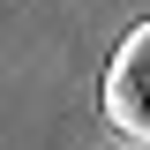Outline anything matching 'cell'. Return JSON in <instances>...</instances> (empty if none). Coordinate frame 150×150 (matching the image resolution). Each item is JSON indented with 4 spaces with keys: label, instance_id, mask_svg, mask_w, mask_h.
<instances>
[{
    "label": "cell",
    "instance_id": "cell-1",
    "mask_svg": "<svg viewBox=\"0 0 150 150\" xmlns=\"http://www.w3.org/2000/svg\"><path fill=\"white\" fill-rule=\"evenodd\" d=\"M105 112L120 135H143L150 143V23H135L120 38V53L105 68Z\"/></svg>",
    "mask_w": 150,
    "mask_h": 150
},
{
    "label": "cell",
    "instance_id": "cell-2",
    "mask_svg": "<svg viewBox=\"0 0 150 150\" xmlns=\"http://www.w3.org/2000/svg\"><path fill=\"white\" fill-rule=\"evenodd\" d=\"M112 150H150V143H143V135H135V143H112Z\"/></svg>",
    "mask_w": 150,
    "mask_h": 150
}]
</instances>
